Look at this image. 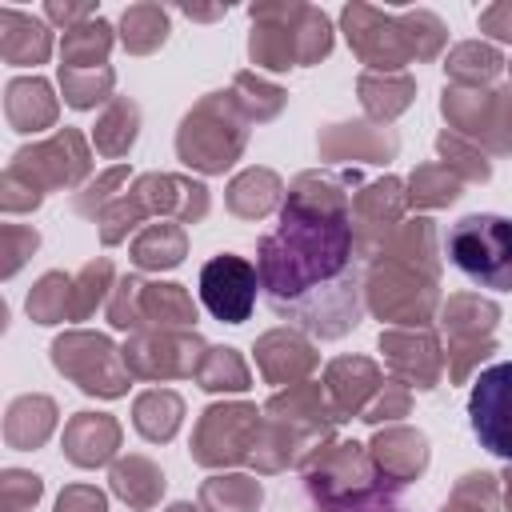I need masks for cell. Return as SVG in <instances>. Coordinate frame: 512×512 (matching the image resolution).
<instances>
[{
	"instance_id": "1",
	"label": "cell",
	"mask_w": 512,
	"mask_h": 512,
	"mask_svg": "<svg viewBox=\"0 0 512 512\" xmlns=\"http://www.w3.org/2000/svg\"><path fill=\"white\" fill-rule=\"evenodd\" d=\"M360 240L352 200L336 176L308 172L260 240V288L276 316L332 340L360 324Z\"/></svg>"
},
{
	"instance_id": "2",
	"label": "cell",
	"mask_w": 512,
	"mask_h": 512,
	"mask_svg": "<svg viewBox=\"0 0 512 512\" xmlns=\"http://www.w3.org/2000/svg\"><path fill=\"white\" fill-rule=\"evenodd\" d=\"M344 32L356 56L372 68H400L404 60H432L444 44V24L432 12L388 16L368 4L344 8Z\"/></svg>"
},
{
	"instance_id": "3",
	"label": "cell",
	"mask_w": 512,
	"mask_h": 512,
	"mask_svg": "<svg viewBox=\"0 0 512 512\" xmlns=\"http://www.w3.org/2000/svg\"><path fill=\"white\" fill-rule=\"evenodd\" d=\"M332 48V28L324 12L308 4H256L252 8V40L248 52L264 68H292V64H312L328 56Z\"/></svg>"
},
{
	"instance_id": "4",
	"label": "cell",
	"mask_w": 512,
	"mask_h": 512,
	"mask_svg": "<svg viewBox=\"0 0 512 512\" xmlns=\"http://www.w3.org/2000/svg\"><path fill=\"white\" fill-rule=\"evenodd\" d=\"M448 260L480 288L512 292V216L476 212L448 228Z\"/></svg>"
},
{
	"instance_id": "5",
	"label": "cell",
	"mask_w": 512,
	"mask_h": 512,
	"mask_svg": "<svg viewBox=\"0 0 512 512\" xmlns=\"http://www.w3.org/2000/svg\"><path fill=\"white\" fill-rule=\"evenodd\" d=\"M176 148L184 164L200 172H224L244 148V124L236 120V100H224V92L200 100V108L184 116Z\"/></svg>"
},
{
	"instance_id": "6",
	"label": "cell",
	"mask_w": 512,
	"mask_h": 512,
	"mask_svg": "<svg viewBox=\"0 0 512 512\" xmlns=\"http://www.w3.org/2000/svg\"><path fill=\"white\" fill-rule=\"evenodd\" d=\"M52 364L64 376H72L84 392H96V396H124L128 388V364H120L112 340L96 332L60 336L52 344Z\"/></svg>"
},
{
	"instance_id": "7",
	"label": "cell",
	"mask_w": 512,
	"mask_h": 512,
	"mask_svg": "<svg viewBox=\"0 0 512 512\" xmlns=\"http://www.w3.org/2000/svg\"><path fill=\"white\" fill-rule=\"evenodd\" d=\"M172 204H180V216L184 220H196V216H204V208H208V196H204V188L200 184H188V180H172V176H144L140 184H136V192L128 196V200H116L104 216H100V236H104V244H116L144 212H156V208H172Z\"/></svg>"
},
{
	"instance_id": "8",
	"label": "cell",
	"mask_w": 512,
	"mask_h": 512,
	"mask_svg": "<svg viewBox=\"0 0 512 512\" xmlns=\"http://www.w3.org/2000/svg\"><path fill=\"white\" fill-rule=\"evenodd\" d=\"M468 424L480 448L512 464V360L492 364L472 380Z\"/></svg>"
},
{
	"instance_id": "9",
	"label": "cell",
	"mask_w": 512,
	"mask_h": 512,
	"mask_svg": "<svg viewBox=\"0 0 512 512\" xmlns=\"http://www.w3.org/2000/svg\"><path fill=\"white\" fill-rule=\"evenodd\" d=\"M260 272L236 252H220L200 268V300L224 324H244L256 308Z\"/></svg>"
},
{
	"instance_id": "10",
	"label": "cell",
	"mask_w": 512,
	"mask_h": 512,
	"mask_svg": "<svg viewBox=\"0 0 512 512\" xmlns=\"http://www.w3.org/2000/svg\"><path fill=\"white\" fill-rule=\"evenodd\" d=\"M8 172H16L20 180H28V184L44 196V188L76 184V180L88 172V152H84L80 132L64 128V132H56V136L44 140V144L20 148V152L12 156V168H8Z\"/></svg>"
},
{
	"instance_id": "11",
	"label": "cell",
	"mask_w": 512,
	"mask_h": 512,
	"mask_svg": "<svg viewBox=\"0 0 512 512\" xmlns=\"http://www.w3.org/2000/svg\"><path fill=\"white\" fill-rule=\"evenodd\" d=\"M256 444V408L248 404H224V408H208L192 444V456L200 464H232L252 456L248 448Z\"/></svg>"
},
{
	"instance_id": "12",
	"label": "cell",
	"mask_w": 512,
	"mask_h": 512,
	"mask_svg": "<svg viewBox=\"0 0 512 512\" xmlns=\"http://www.w3.org/2000/svg\"><path fill=\"white\" fill-rule=\"evenodd\" d=\"M200 352L204 344L196 336L160 332V336H136L124 348V364L136 376H188L200 368Z\"/></svg>"
},
{
	"instance_id": "13",
	"label": "cell",
	"mask_w": 512,
	"mask_h": 512,
	"mask_svg": "<svg viewBox=\"0 0 512 512\" xmlns=\"http://www.w3.org/2000/svg\"><path fill=\"white\" fill-rule=\"evenodd\" d=\"M116 440H120L116 420L112 416H100V412H76L72 424L64 428V452L80 468L104 464L116 452Z\"/></svg>"
},
{
	"instance_id": "14",
	"label": "cell",
	"mask_w": 512,
	"mask_h": 512,
	"mask_svg": "<svg viewBox=\"0 0 512 512\" xmlns=\"http://www.w3.org/2000/svg\"><path fill=\"white\" fill-rule=\"evenodd\" d=\"M52 52V36L40 20L16 12V8H0V56L8 64H40Z\"/></svg>"
},
{
	"instance_id": "15",
	"label": "cell",
	"mask_w": 512,
	"mask_h": 512,
	"mask_svg": "<svg viewBox=\"0 0 512 512\" xmlns=\"http://www.w3.org/2000/svg\"><path fill=\"white\" fill-rule=\"evenodd\" d=\"M368 292H372V312H376V316H388V320H400V324H424V320H428L432 300H416L412 276L400 272V268L380 272V276L368 284Z\"/></svg>"
},
{
	"instance_id": "16",
	"label": "cell",
	"mask_w": 512,
	"mask_h": 512,
	"mask_svg": "<svg viewBox=\"0 0 512 512\" xmlns=\"http://www.w3.org/2000/svg\"><path fill=\"white\" fill-rule=\"evenodd\" d=\"M380 348L388 352V364H392L396 376L412 380L416 388H432L436 384L440 356H436V340L432 336H400V332H388V336H380Z\"/></svg>"
},
{
	"instance_id": "17",
	"label": "cell",
	"mask_w": 512,
	"mask_h": 512,
	"mask_svg": "<svg viewBox=\"0 0 512 512\" xmlns=\"http://www.w3.org/2000/svg\"><path fill=\"white\" fill-rule=\"evenodd\" d=\"M4 112H8V124H12L16 132H36V128H44V124H52V116H56L52 88H48L40 76H20V80L8 84Z\"/></svg>"
},
{
	"instance_id": "18",
	"label": "cell",
	"mask_w": 512,
	"mask_h": 512,
	"mask_svg": "<svg viewBox=\"0 0 512 512\" xmlns=\"http://www.w3.org/2000/svg\"><path fill=\"white\" fill-rule=\"evenodd\" d=\"M376 468L392 480V484H404L408 476H416L428 460L424 452V436L420 432H384L376 436Z\"/></svg>"
},
{
	"instance_id": "19",
	"label": "cell",
	"mask_w": 512,
	"mask_h": 512,
	"mask_svg": "<svg viewBox=\"0 0 512 512\" xmlns=\"http://www.w3.org/2000/svg\"><path fill=\"white\" fill-rule=\"evenodd\" d=\"M56 424V408L48 396H20L12 408H8V420H4V436L12 448H36Z\"/></svg>"
},
{
	"instance_id": "20",
	"label": "cell",
	"mask_w": 512,
	"mask_h": 512,
	"mask_svg": "<svg viewBox=\"0 0 512 512\" xmlns=\"http://www.w3.org/2000/svg\"><path fill=\"white\" fill-rule=\"evenodd\" d=\"M256 360H260L268 380H284V376L292 380V376L312 368V348L292 332H268L256 348Z\"/></svg>"
},
{
	"instance_id": "21",
	"label": "cell",
	"mask_w": 512,
	"mask_h": 512,
	"mask_svg": "<svg viewBox=\"0 0 512 512\" xmlns=\"http://www.w3.org/2000/svg\"><path fill=\"white\" fill-rule=\"evenodd\" d=\"M108 48H112V28L100 16H92L64 32V44H60L64 64L60 68H100Z\"/></svg>"
},
{
	"instance_id": "22",
	"label": "cell",
	"mask_w": 512,
	"mask_h": 512,
	"mask_svg": "<svg viewBox=\"0 0 512 512\" xmlns=\"http://www.w3.org/2000/svg\"><path fill=\"white\" fill-rule=\"evenodd\" d=\"M112 492L124 496L136 508H148L160 492H164V476L144 460V456H128L112 468Z\"/></svg>"
},
{
	"instance_id": "23",
	"label": "cell",
	"mask_w": 512,
	"mask_h": 512,
	"mask_svg": "<svg viewBox=\"0 0 512 512\" xmlns=\"http://www.w3.org/2000/svg\"><path fill=\"white\" fill-rule=\"evenodd\" d=\"M120 28H124L120 40H124L128 52H152V48H160L168 40V16L156 4H132L124 12Z\"/></svg>"
},
{
	"instance_id": "24",
	"label": "cell",
	"mask_w": 512,
	"mask_h": 512,
	"mask_svg": "<svg viewBox=\"0 0 512 512\" xmlns=\"http://www.w3.org/2000/svg\"><path fill=\"white\" fill-rule=\"evenodd\" d=\"M180 396L176 392H144L136 400V428L144 440H168L180 428Z\"/></svg>"
},
{
	"instance_id": "25",
	"label": "cell",
	"mask_w": 512,
	"mask_h": 512,
	"mask_svg": "<svg viewBox=\"0 0 512 512\" xmlns=\"http://www.w3.org/2000/svg\"><path fill=\"white\" fill-rule=\"evenodd\" d=\"M276 196H280V180L264 168H252V172L236 176V184L228 188V204L240 216H264L276 204Z\"/></svg>"
},
{
	"instance_id": "26",
	"label": "cell",
	"mask_w": 512,
	"mask_h": 512,
	"mask_svg": "<svg viewBox=\"0 0 512 512\" xmlns=\"http://www.w3.org/2000/svg\"><path fill=\"white\" fill-rule=\"evenodd\" d=\"M184 256V232L172 224H152L136 244H132V260L140 268H172Z\"/></svg>"
},
{
	"instance_id": "27",
	"label": "cell",
	"mask_w": 512,
	"mask_h": 512,
	"mask_svg": "<svg viewBox=\"0 0 512 512\" xmlns=\"http://www.w3.org/2000/svg\"><path fill=\"white\" fill-rule=\"evenodd\" d=\"M444 68H448V76L456 84H488L504 68V60L488 44H460V48H452V56H448Z\"/></svg>"
},
{
	"instance_id": "28",
	"label": "cell",
	"mask_w": 512,
	"mask_h": 512,
	"mask_svg": "<svg viewBox=\"0 0 512 512\" xmlns=\"http://www.w3.org/2000/svg\"><path fill=\"white\" fill-rule=\"evenodd\" d=\"M72 312V280L60 272H48L32 292H28V316L36 324H56Z\"/></svg>"
},
{
	"instance_id": "29",
	"label": "cell",
	"mask_w": 512,
	"mask_h": 512,
	"mask_svg": "<svg viewBox=\"0 0 512 512\" xmlns=\"http://www.w3.org/2000/svg\"><path fill=\"white\" fill-rule=\"evenodd\" d=\"M136 124H140V112L132 100H112V108L104 112L100 128H96V148L108 152V156H120L132 148L136 140Z\"/></svg>"
},
{
	"instance_id": "30",
	"label": "cell",
	"mask_w": 512,
	"mask_h": 512,
	"mask_svg": "<svg viewBox=\"0 0 512 512\" xmlns=\"http://www.w3.org/2000/svg\"><path fill=\"white\" fill-rule=\"evenodd\" d=\"M412 92H416V88H412L408 76H396V80L360 76V100H364V108H368L376 120H388V116H396L400 108H408Z\"/></svg>"
},
{
	"instance_id": "31",
	"label": "cell",
	"mask_w": 512,
	"mask_h": 512,
	"mask_svg": "<svg viewBox=\"0 0 512 512\" xmlns=\"http://www.w3.org/2000/svg\"><path fill=\"white\" fill-rule=\"evenodd\" d=\"M140 316H160V324H192L196 308L180 292V284H144L140 292Z\"/></svg>"
},
{
	"instance_id": "32",
	"label": "cell",
	"mask_w": 512,
	"mask_h": 512,
	"mask_svg": "<svg viewBox=\"0 0 512 512\" xmlns=\"http://www.w3.org/2000/svg\"><path fill=\"white\" fill-rule=\"evenodd\" d=\"M200 496L212 512H252L260 504V484H252L244 476H216L204 484Z\"/></svg>"
},
{
	"instance_id": "33",
	"label": "cell",
	"mask_w": 512,
	"mask_h": 512,
	"mask_svg": "<svg viewBox=\"0 0 512 512\" xmlns=\"http://www.w3.org/2000/svg\"><path fill=\"white\" fill-rule=\"evenodd\" d=\"M196 376H200V388H208V392H220V388L240 392V388H248V368L240 364V356L232 348H208V356L200 360Z\"/></svg>"
},
{
	"instance_id": "34",
	"label": "cell",
	"mask_w": 512,
	"mask_h": 512,
	"mask_svg": "<svg viewBox=\"0 0 512 512\" xmlns=\"http://www.w3.org/2000/svg\"><path fill=\"white\" fill-rule=\"evenodd\" d=\"M60 88L72 108H92L112 88V68H60Z\"/></svg>"
},
{
	"instance_id": "35",
	"label": "cell",
	"mask_w": 512,
	"mask_h": 512,
	"mask_svg": "<svg viewBox=\"0 0 512 512\" xmlns=\"http://www.w3.org/2000/svg\"><path fill=\"white\" fill-rule=\"evenodd\" d=\"M496 308L476 300V296H452L448 308H444V328L452 336H464V332H488L496 324Z\"/></svg>"
},
{
	"instance_id": "36",
	"label": "cell",
	"mask_w": 512,
	"mask_h": 512,
	"mask_svg": "<svg viewBox=\"0 0 512 512\" xmlns=\"http://www.w3.org/2000/svg\"><path fill=\"white\" fill-rule=\"evenodd\" d=\"M112 280V264L108 260H96V264H88L80 276H76V284H72V320H84L96 304H100V296H104V284Z\"/></svg>"
},
{
	"instance_id": "37",
	"label": "cell",
	"mask_w": 512,
	"mask_h": 512,
	"mask_svg": "<svg viewBox=\"0 0 512 512\" xmlns=\"http://www.w3.org/2000/svg\"><path fill=\"white\" fill-rule=\"evenodd\" d=\"M460 192H456V180H452V172H448V164L444 168H416V176H412V204H452Z\"/></svg>"
},
{
	"instance_id": "38",
	"label": "cell",
	"mask_w": 512,
	"mask_h": 512,
	"mask_svg": "<svg viewBox=\"0 0 512 512\" xmlns=\"http://www.w3.org/2000/svg\"><path fill=\"white\" fill-rule=\"evenodd\" d=\"M356 212H360V220L368 224H384V220H396V212H400V184L396 180H380V184H372L368 192H360L356 196Z\"/></svg>"
},
{
	"instance_id": "39",
	"label": "cell",
	"mask_w": 512,
	"mask_h": 512,
	"mask_svg": "<svg viewBox=\"0 0 512 512\" xmlns=\"http://www.w3.org/2000/svg\"><path fill=\"white\" fill-rule=\"evenodd\" d=\"M236 92H248V96H240V104H248V112H256V120L276 116L280 104H284V92L272 88V84H264V80H256L252 72H240L236 76Z\"/></svg>"
},
{
	"instance_id": "40",
	"label": "cell",
	"mask_w": 512,
	"mask_h": 512,
	"mask_svg": "<svg viewBox=\"0 0 512 512\" xmlns=\"http://www.w3.org/2000/svg\"><path fill=\"white\" fill-rule=\"evenodd\" d=\"M328 512H404L388 488H360L344 500H332Z\"/></svg>"
},
{
	"instance_id": "41",
	"label": "cell",
	"mask_w": 512,
	"mask_h": 512,
	"mask_svg": "<svg viewBox=\"0 0 512 512\" xmlns=\"http://www.w3.org/2000/svg\"><path fill=\"white\" fill-rule=\"evenodd\" d=\"M36 500H40V476L8 468L4 472V512H20V508H28Z\"/></svg>"
},
{
	"instance_id": "42",
	"label": "cell",
	"mask_w": 512,
	"mask_h": 512,
	"mask_svg": "<svg viewBox=\"0 0 512 512\" xmlns=\"http://www.w3.org/2000/svg\"><path fill=\"white\" fill-rule=\"evenodd\" d=\"M436 148H440V156H444V160L452 156V168H464L472 180H488V164H484V156H476L472 148H464L456 136H448V132H444V136L436 140Z\"/></svg>"
},
{
	"instance_id": "43",
	"label": "cell",
	"mask_w": 512,
	"mask_h": 512,
	"mask_svg": "<svg viewBox=\"0 0 512 512\" xmlns=\"http://www.w3.org/2000/svg\"><path fill=\"white\" fill-rule=\"evenodd\" d=\"M124 172H128V168H112V172H104L96 184H88V188H84V192L72 200V208H76L80 216H96V204L108 196V188H116V184L124 180Z\"/></svg>"
},
{
	"instance_id": "44",
	"label": "cell",
	"mask_w": 512,
	"mask_h": 512,
	"mask_svg": "<svg viewBox=\"0 0 512 512\" xmlns=\"http://www.w3.org/2000/svg\"><path fill=\"white\" fill-rule=\"evenodd\" d=\"M4 240H8V260H4V276H12L16 268H20V260H24V252H32L36 244H40V236L32 232V228H16V224H8L4 228Z\"/></svg>"
},
{
	"instance_id": "45",
	"label": "cell",
	"mask_w": 512,
	"mask_h": 512,
	"mask_svg": "<svg viewBox=\"0 0 512 512\" xmlns=\"http://www.w3.org/2000/svg\"><path fill=\"white\" fill-rule=\"evenodd\" d=\"M480 32H488L492 40H512V4L480 8Z\"/></svg>"
},
{
	"instance_id": "46",
	"label": "cell",
	"mask_w": 512,
	"mask_h": 512,
	"mask_svg": "<svg viewBox=\"0 0 512 512\" xmlns=\"http://www.w3.org/2000/svg\"><path fill=\"white\" fill-rule=\"evenodd\" d=\"M56 512H104V496L96 488H68L56 500Z\"/></svg>"
},
{
	"instance_id": "47",
	"label": "cell",
	"mask_w": 512,
	"mask_h": 512,
	"mask_svg": "<svg viewBox=\"0 0 512 512\" xmlns=\"http://www.w3.org/2000/svg\"><path fill=\"white\" fill-rule=\"evenodd\" d=\"M44 12H48L52 20H64V32H68V28L84 24V20H92L96 8H92V4H48Z\"/></svg>"
},
{
	"instance_id": "48",
	"label": "cell",
	"mask_w": 512,
	"mask_h": 512,
	"mask_svg": "<svg viewBox=\"0 0 512 512\" xmlns=\"http://www.w3.org/2000/svg\"><path fill=\"white\" fill-rule=\"evenodd\" d=\"M404 408H408V396H404V392H396V396H384L376 408H368V412H364V420H368V424H380V420H392L388 412H400V416H404Z\"/></svg>"
},
{
	"instance_id": "49",
	"label": "cell",
	"mask_w": 512,
	"mask_h": 512,
	"mask_svg": "<svg viewBox=\"0 0 512 512\" xmlns=\"http://www.w3.org/2000/svg\"><path fill=\"white\" fill-rule=\"evenodd\" d=\"M488 508H492V492H488V496H480L476 504H468V512H488ZM444 512H460V508H456V504H448Z\"/></svg>"
},
{
	"instance_id": "50",
	"label": "cell",
	"mask_w": 512,
	"mask_h": 512,
	"mask_svg": "<svg viewBox=\"0 0 512 512\" xmlns=\"http://www.w3.org/2000/svg\"><path fill=\"white\" fill-rule=\"evenodd\" d=\"M168 512H200V508H192V504H172Z\"/></svg>"
},
{
	"instance_id": "51",
	"label": "cell",
	"mask_w": 512,
	"mask_h": 512,
	"mask_svg": "<svg viewBox=\"0 0 512 512\" xmlns=\"http://www.w3.org/2000/svg\"><path fill=\"white\" fill-rule=\"evenodd\" d=\"M504 480H508V508H512V468H508V476H504Z\"/></svg>"
}]
</instances>
